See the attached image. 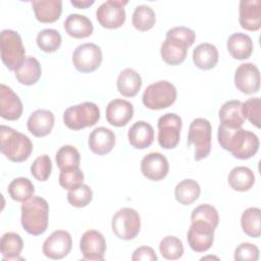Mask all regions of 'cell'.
Returning <instances> with one entry per match:
<instances>
[{
	"mask_svg": "<svg viewBox=\"0 0 261 261\" xmlns=\"http://www.w3.org/2000/svg\"><path fill=\"white\" fill-rule=\"evenodd\" d=\"M212 127L209 120L205 118L194 119L189 127L188 146H195V160L200 161L206 158L211 150Z\"/></svg>",
	"mask_w": 261,
	"mask_h": 261,
	"instance_id": "obj_8",
	"label": "cell"
},
{
	"mask_svg": "<svg viewBox=\"0 0 261 261\" xmlns=\"http://www.w3.org/2000/svg\"><path fill=\"white\" fill-rule=\"evenodd\" d=\"M99 119V107L93 102H84L70 106L63 113L64 124L72 130L95 125Z\"/></svg>",
	"mask_w": 261,
	"mask_h": 261,
	"instance_id": "obj_6",
	"label": "cell"
},
{
	"mask_svg": "<svg viewBox=\"0 0 261 261\" xmlns=\"http://www.w3.org/2000/svg\"><path fill=\"white\" fill-rule=\"evenodd\" d=\"M133 25L141 32H146L151 30L155 22L156 16L154 10L148 5H139L135 8L132 18Z\"/></svg>",
	"mask_w": 261,
	"mask_h": 261,
	"instance_id": "obj_36",
	"label": "cell"
},
{
	"mask_svg": "<svg viewBox=\"0 0 261 261\" xmlns=\"http://www.w3.org/2000/svg\"><path fill=\"white\" fill-rule=\"evenodd\" d=\"M32 7L37 20L43 23L56 21L62 12L61 0H36L32 2Z\"/></svg>",
	"mask_w": 261,
	"mask_h": 261,
	"instance_id": "obj_24",
	"label": "cell"
},
{
	"mask_svg": "<svg viewBox=\"0 0 261 261\" xmlns=\"http://www.w3.org/2000/svg\"><path fill=\"white\" fill-rule=\"evenodd\" d=\"M56 164L60 170L71 168V167H80L81 163V155L77 149L71 145L62 146L56 153L55 156Z\"/></svg>",
	"mask_w": 261,
	"mask_h": 261,
	"instance_id": "obj_37",
	"label": "cell"
},
{
	"mask_svg": "<svg viewBox=\"0 0 261 261\" xmlns=\"http://www.w3.org/2000/svg\"><path fill=\"white\" fill-rule=\"evenodd\" d=\"M64 30L72 38L83 39L92 35L94 27L92 21L83 14L71 13L64 20Z\"/></svg>",
	"mask_w": 261,
	"mask_h": 261,
	"instance_id": "obj_25",
	"label": "cell"
},
{
	"mask_svg": "<svg viewBox=\"0 0 261 261\" xmlns=\"http://www.w3.org/2000/svg\"><path fill=\"white\" fill-rule=\"evenodd\" d=\"M58 181L63 189L71 191L79 188L81 185H83L84 173L80 169V167L62 169L60 170Z\"/></svg>",
	"mask_w": 261,
	"mask_h": 261,
	"instance_id": "obj_40",
	"label": "cell"
},
{
	"mask_svg": "<svg viewBox=\"0 0 261 261\" xmlns=\"http://www.w3.org/2000/svg\"><path fill=\"white\" fill-rule=\"evenodd\" d=\"M23 242L19 234L15 232H6L2 236L0 241V251L3 256V261L19 260Z\"/></svg>",
	"mask_w": 261,
	"mask_h": 261,
	"instance_id": "obj_32",
	"label": "cell"
},
{
	"mask_svg": "<svg viewBox=\"0 0 261 261\" xmlns=\"http://www.w3.org/2000/svg\"><path fill=\"white\" fill-rule=\"evenodd\" d=\"M127 138L134 148L146 149L150 147L154 141L153 126L144 120L137 121L129 127Z\"/></svg>",
	"mask_w": 261,
	"mask_h": 261,
	"instance_id": "obj_23",
	"label": "cell"
},
{
	"mask_svg": "<svg viewBox=\"0 0 261 261\" xmlns=\"http://www.w3.org/2000/svg\"><path fill=\"white\" fill-rule=\"evenodd\" d=\"M80 249L86 260H103L106 252L105 238L100 231L89 229L81 238Z\"/></svg>",
	"mask_w": 261,
	"mask_h": 261,
	"instance_id": "obj_16",
	"label": "cell"
},
{
	"mask_svg": "<svg viewBox=\"0 0 261 261\" xmlns=\"http://www.w3.org/2000/svg\"><path fill=\"white\" fill-rule=\"evenodd\" d=\"M7 192L11 199L16 202H24L33 197L35 187L33 182L27 177L14 178L8 186Z\"/></svg>",
	"mask_w": 261,
	"mask_h": 261,
	"instance_id": "obj_35",
	"label": "cell"
},
{
	"mask_svg": "<svg viewBox=\"0 0 261 261\" xmlns=\"http://www.w3.org/2000/svg\"><path fill=\"white\" fill-rule=\"evenodd\" d=\"M240 24L243 29L256 32L261 28V4L259 0H242L240 2Z\"/></svg>",
	"mask_w": 261,
	"mask_h": 261,
	"instance_id": "obj_20",
	"label": "cell"
},
{
	"mask_svg": "<svg viewBox=\"0 0 261 261\" xmlns=\"http://www.w3.org/2000/svg\"><path fill=\"white\" fill-rule=\"evenodd\" d=\"M242 112L245 118H247L256 127H260L261 122V100L260 98H250L242 103Z\"/></svg>",
	"mask_w": 261,
	"mask_h": 261,
	"instance_id": "obj_43",
	"label": "cell"
},
{
	"mask_svg": "<svg viewBox=\"0 0 261 261\" xmlns=\"http://www.w3.org/2000/svg\"><path fill=\"white\" fill-rule=\"evenodd\" d=\"M193 61L200 69H211L218 62V50L210 43L199 44L193 51Z\"/></svg>",
	"mask_w": 261,
	"mask_h": 261,
	"instance_id": "obj_28",
	"label": "cell"
},
{
	"mask_svg": "<svg viewBox=\"0 0 261 261\" xmlns=\"http://www.w3.org/2000/svg\"><path fill=\"white\" fill-rule=\"evenodd\" d=\"M71 5L75 6L76 8H82V9H86L89 6L93 5L95 3L94 0H70Z\"/></svg>",
	"mask_w": 261,
	"mask_h": 261,
	"instance_id": "obj_47",
	"label": "cell"
},
{
	"mask_svg": "<svg viewBox=\"0 0 261 261\" xmlns=\"http://www.w3.org/2000/svg\"><path fill=\"white\" fill-rule=\"evenodd\" d=\"M89 148L96 155L108 154L115 145L114 133L104 126L96 127L89 136Z\"/></svg>",
	"mask_w": 261,
	"mask_h": 261,
	"instance_id": "obj_21",
	"label": "cell"
},
{
	"mask_svg": "<svg viewBox=\"0 0 261 261\" xmlns=\"http://www.w3.org/2000/svg\"><path fill=\"white\" fill-rule=\"evenodd\" d=\"M201 193V188L199 184L191 178L184 179L179 181L174 189L175 200L181 205H191L196 200H198Z\"/></svg>",
	"mask_w": 261,
	"mask_h": 261,
	"instance_id": "obj_33",
	"label": "cell"
},
{
	"mask_svg": "<svg viewBox=\"0 0 261 261\" xmlns=\"http://www.w3.org/2000/svg\"><path fill=\"white\" fill-rule=\"evenodd\" d=\"M234 86L247 95L257 93L260 89L259 68L251 62L240 64L234 73Z\"/></svg>",
	"mask_w": 261,
	"mask_h": 261,
	"instance_id": "obj_15",
	"label": "cell"
},
{
	"mask_svg": "<svg viewBox=\"0 0 261 261\" xmlns=\"http://www.w3.org/2000/svg\"><path fill=\"white\" fill-rule=\"evenodd\" d=\"M72 62L81 72L95 71L102 63L101 48L94 43L82 44L74 49Z\"/></svg>",
	"mask_w": 261,
	"mask_h": 261,
	"instance_id": "obj_12",
	"label": "cell"
},
{
	"mask_svg": "<svg viewBox=\"0 0 261 261\" xmlns=\"http://www.w3.org/2000/svg\"><path fill=\"white\" fill-rule=\"evenodd\" d=\"M93 199V191L87 185H81L79 188L68 191L67 193V201L68 203L77 208L86 207L91 203Z\"/></svg>",
	"mask_w": 261,
	"mask_h": 261,
	"instance_id": "obj_42",
	"label": "cell"
},
{
	"mask_svg": "<svg viewBox=\"0 0 261 261\" xmlns=\"http://www.w3.org/2000/svg\"><path fill=\"white\" fill-rule=\"evenodd\" d=\"M1 59L9 70L15 71L25 60V50L21 37L12 30H3L0 37Z\"/></svg>",
	"mask_w": 261,
	"mask_h": 261,
	"instance_id": "obj_5",
	"label": "cell"
},
{
	"mask_svg": "<svg viewBox=\"0 0 261 261\" xmlns=\"http://www.w3.org/2000/svg\"><path fill=\"white\" fill-rule=\"evenodd\" d=\"M117 90L124 97L136 96L142 87V77L133 68H125L120 71L117 77Z\"/></svg>",
	"mask_w": 261,
	"mask_h": 261,
	"instance_id": "obj_29",
	"label": "cell"
},
{
	"mask_svg": "<svg viewBox=\"0 0 261 261\" xmlns=\"http://www.w3.org/2000/svg\"><path fill=\"white\" fill-rule=\"evenodd\" d=\"M72 247L71 236L68 231L58 229L53 231L43 244V253L50 259H62L68 255Z\"/></svg>",
	"mask_w": 261,
	"mask_h": 261,
	"instance_id": "obj_14",
	"label": "cell"
},
{
	"mask_svg": "<svg viewBox=\"0 0 261 261\" xmlns=\"http://www.w3.org/2000/svg\"><path fill=\"white\" fill-rule=\"evenodd\" d=\"M214 230L215 228L207 222L201 220L192 221L187 237L191 249L198 253L208 251L213 244Z\"/></svg>",
	"mask_w": 261,
	"mask_h": 261,
	"instance_id": "obj_13",
	"label": "cell"
},
{
	"mask_svg": "<svg viewBox=\"0 0 261 261\" xmlns=\"http://www.w3.org/2000/svg\"><path fill=\"white\" fill-rule=\"evenodd\" d=\"M259 259V249L251 243H242L234 251V260L237 261H257Z\"/></svg>",
	"mask_w": 261,
	"mask_h": 261,
	"instance_id": "obj_45",
	"label": "cell"
},
{
	"mask_svg": "<svg viewBox=\"0 0 261 261\" xmlns=\"http://www.w3.org/2000/svg\"><path fill=\"white\" fill-rule=\"evenodd\" d=\"M111 227L118 239L124 241L133 240L139 234L141 228L140 215L133 208H121L113 215Z\"/></svg>",
	"mask_w": 261,
	"mask_h": 261,
	"instance_id": "obj_9",
	"label": "cell"
},
{
	"mask_svg": "<svg viewBox=\"0 0 261 261\" xmlns=\"http://www.w3.org/2000/svg\"><path fill=\"white\" fill-rule=\"evenodd\" d=\"M196 40L193 30L187 27H174L167 31L166 39L161 44L160 54L163 61L169 65H177L185 61L188 48Z\"/></svg>",
	"mask_w": 261,
	"mask_h": 261,
	"instance_id": "obj_2",
	"label": "cell"
},
{
	"mask_svg": "<svg viewBox=\"0 0 261 261\" xmlns=\"http://www.w3.org/2000/svg\"><path fill=\"white\" fill-rule=\"evenodd\" d=\"M51 171L52 161L50 157L46 154L37 157L31 166L32 175L40 181L47 180L51 174Z\"/></svg>",
	"mask_w": 261,
	"mask_h": 261,
	"instance_id": "obj_44",
	"label": "cell"
},
{
	"mask_svg": "<svg viewBox=\"0 0 261 261\" xmlns=\"http://www.w3.org/2000/svg\"><path fill=\"white\" fill-rule=\"evenodd\" d=\"M219 119L221 124L239 128L245 122L242 112V102L239 100H230L225 102L219 109Z\"/></svg>",
	"mask_w": 261,
	"mask_h": 261,
	"instance_id": "obj_27",
	"label": "cell"
},
{
	"mask_svg": "<svg viewBox=\"0 0 261 261\" xmlns=\"http://www.w3.org/2000/svg\"><path fill=\"white\" fill-rule=\"evenodd\" d=\"M169 170V164L164 155L159 152L147 154L141 161V171L150 180L158 181L163 179Z\"/></svg>",
	"mask_w": 261,
	"mask_h": 261,
	"instance_id": "obj_17",
	"label": "cell"
},
{
	"mask_svg": "<svg viewBox=\"0 0 261 261\" xmlns=\"http://www.w3.org/2000/svg\"><path fill=\"white\" fill-rule=\"evenodd\" d=\"M54 120V114L50 110L38 109L30 115L27 122L28 129L37 138L45 137L51 133Z\"/></svg>",
	"mask_w": 261,
	"mask_h": 261,
	"instance_id": "obj_22",
	"label": "cell"
},
{
	"mask_svg": "<svg viewBox=\"0 0 261 261\" xmlns=\"http://www.w3.org/2000/svg\"><path fill=\"white\" fill-rule=\"evenodd\" d=\"M191 220L197 221L201 220L204 222L209 223L212 227L216 228L219 222V216L218 212L215 207L209 204H202L198 207H196L191 214Z\"/></svg>",
	"mask_w": 261,
	"mask_h": 261,
	"instance_id": "obj_41",
	"label": "cell"
},
{
	"mask_svg": "<svg viewBox=\"0 0 261 261\" xmlns=\"http://www.w3.org/2000/svg\"><path fill=\"white\" fill-rule=\"evenodd\" d=\"M61 35L54 29H45L39 32L37 36L38 47L47 53L55 52L61 46Z\"/></svg>",
	"mask_w": 261,
	"mask_h": 261,
	"instance_id": "obj_38",
	"label": "cell"
},
{
	"mask_svg": "<svg viewBox=\"0 0 261 261\" xmlns=\"http://www.w3.org/2000/svg\"><path fill=\"white\" fill-rule=\"evenodd\" d=\"M49 205L44 198L32 197L22 202L21 225L23 229L33 236L44 233L48 227Z\"/></svg>",
	"mask_w": 261,
	"mask_h": 261,
	"instance_id": "obj_3",
	"label": "cell"
},
{
	"mask_svg": "<svg viewBox=\"0 0 261 261\" xmlns=\"http://www.w3.org/2000/svg\"><path fill=\"white\" fill-rule=\"evenodd\" d=\"M127 1L108 0L103 2L96 11L98 22L105 29H118L125 21L124 5Z\"/></svg>",
	"mask_w": 261,
	"mask_h": 261,
	"instance_id": "obj_11",
	"label": "cell"
},
{
	"mask_svg": "<svg viewBox=\"0 0 261 261\" xmlns=\"http://www.w3.org/2000/svg\"><path fill=\"white\" fill-rule=\"evenodd\" d=\"M241 225L247 236L259 238L261 234V210L258 207L246 209L241 217Z\"/></svg>",
	"mask_w": 261,
	"mask_h": 261,
	"instance_id": "obj_34",
	"label": "cell"
},
{
	"mask_svg": "<svg viewBox=\"0 0 261 261\" xmlns=\"http://www.w3.org/2000/svg\"><path fill=\"white\" fill-rule=\"evenodd\" d=\"M217 139L224 150L242 160L253 157L257 153L260 144L258 137L254 133L242 127H228L221 123L218 126Z\"/></svg>",
	"mask_w": 261,
	"mask_h": 261,
	"instance_id": "obj_1",
	"label": "cell"
},
{
	"mask_svg": "<svg viewBox=\"0 0 261 261\" xmlns=\"http://www.w3.org/2000/svg\"><path fill=\"white\" fill-rule=\"evenodd\" d=\"M160 254L168 260L179 259L184 254L182 242L173 236L163 238L159 244Z\"/></svg>",
	"mask_w": 261,
	"mask_h": 261,
	"instance_id": "obj_39",
	"label": "cell"
},
{
	"mask_svg": "<svg viewBox=\"0 0 261 261\" xmlns=\"http://www.w3.org/2000/svg\"><path fill=\"white\" fill-rule=\"evenodd\" d=\"M158 259L155 251L148 246H142L135 250L132 260L133 261H156Z\"/></svg>",
	"mask_w": 261,
	"mask_h": 261,
	"instance_id": "obj_46",
	"label": "cell"
},
{
	"mask_svg": "<svg viewBox=\"0 0 261 261\" xmlns=\"http://www.w3.org/2000/svg\"><path fill=\"white\" fill-rule=\"evenodd\" d=\"M226 47L234 59H248L253 52V42L250 36L243 33H234L230 35L226 42Z\"/></svg>",
	"mask_w": 261,
	"mask_h": 261,
	"instance_id": "obj_26",
	"label": "cell"
},
{
	"mask_svg": "<svg viewBox=\"0 0 261 261\" xmlns=\"http://www.w3.org/2000/svg\"><path fill=\"white\" fill-rule=\"evenodd\" d=\"M227 180L232 190L238 192H246L254 186L255 175L249 167L237 166L230 170Z\"/></svg>",
	"mask_w": 261,
	"mask_h": 261,
	"instance_id": "obj_31",
	"label": "cell"
},
{
	"mask_svg": "<svg viewBox=\"0 0 261 261\" xmlns=\"http://www.w3.org/2000/svg\"><path fill=\"white\" fill-rule=\"evenodd\" d=\"M181 118L175 113H165L158 119V143L163 149H173L180 139Z\"/></svg>",
	"mask_w": 261,
	"mask_h": 261,
	"instance_id": "obj_10",
	"label": "cell"
},
{
	"mask_svg": "<svg viewBox=\"0 0 261 261\" xmlns=\"http://www.w3.org/2000/svg\"><path fill=\"white\" fill-rule=\"evenodd\" d=\"M134 116V106L123 99L111 100L106 106V119L116 127L126 125Z\"/></svg>",
	"mask_w": 261,
	"mask_h": 261,
	"instance_id": "obj_19",
	"label": "cell"
},
{
	"mask_svg": "<svg viewBox=\"0 0 261 261\" xmlns=\"http://www.w3.org/2000/svg\"><path fill=\"white\" fill-rule=\"evenodd\" d=\"M143 104L152 110H160L171 106L176 100V89L167 81H159L149 85L143 93Z\"/></svg>",
	"mask_w": 261,
	"mask_h": 261,
	"instance_id": "obj_7",
	"label": "cell"
},
{
	"mask_svg": "<svg viewBox=\"0 0 261 261\" xmlns=\"http://www.w3.org/2000/svg\"><path fill=\"white\" fill-rule=\"evenodd\" d=\"M23 106L19 97L8 86H0V115L7 120H16L22 114Z\"/></svg>",
	"mask_w": 261,
	"mask_h": 261,
	"instance_id": "obj_18",
	"label": "cell"
},
{
	"mask_svg": "<svg viewBox=\"0 0 261 261\" xmlns=\"http://www.w3.org/2000/svg\"><path fill=\"white\" fill-rule=\"evenodd\" d=\"M0 150L10 161L22 162L31 156L33 143L25 135L7 125H1Z\"/></svg>",
	"mask_w": 261,
	"mask_h": 261,
	"instance_id": "obj_4",
	"label": "cell"
},
{
	"mask_svg": "<svg viewBox=\"0 0 261 261\" xmlns=\"http://www.w3.org/2000/svg\"><path fill=\"white\" fill-rule=\"evenodd\" d=\"M14 72L18 83L24 86H32L40 80L42 74V67L38 59L33 56H28L21 66Z\"/></svg>",
	"mask_w": 261,
	"mask_h": 261,
	"instance_id": "obj_30",
	"label": "cell"
}]
</instances>
